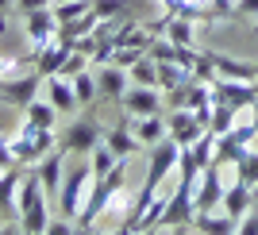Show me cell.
Segmentation results:
<instances>
[{
    "label": "cell",
    "mask_w": 258,
    "mask_h": 235,
    "mask_svg": "<svg viewBox=\"0 0 258 235\" xmlns=\"http://www.w3.org/2000/svg\"><path fill=\"white\" fill-rule=\"evenodd\" d=\"M193 81V70H185L181 62H158V89L162 93H173Z\"/></svg>",
    "instance_id": "cell-22"
},
{
    "label": "cell",
    "mask_w": 258,
    "mask_h": 235,
    "mask_svg": "<svg viewBox=\"0 0 258 235\" xmlns=\"http://www.w3.org/2000/svg\"><path fill=\"white\" fill-rule=\"evenodd\" d=\"M247 154H250V147H247V143H239L231 131H227V135H216V162H231V166H239Z\"/></svg>",
    "instance_id": "cell-23"
},
{
    "label": "cell",
    "mask_w": 258,
    "mask_h": 235,
    "mask_svg": "<svg viewBox=\"0 0 258 235\" xmlns=\"http://www.w3.org/2000/svg\"><path fill=\"white\" fill-rule=\"evenodd\" d=\"M127 0H93V12H97L100 20H123L127 16Z\"/></svg>",
    "instance_id": "cell-31"
},
{
    "label": "cell",
    "mask_w": 258,
    "mask_h": 235,
    "mask_svg": "<svg viewBox=\"0 0 258 235\" xmlns=\"http://www.w3.org/2000/svg\"><path fill=\"white\" fill-rule=\"evenodd\" d=\"M185 154H189V158H193L197 166L205 170L208 162H216V135H212V131H205V135H201L193 147H185Z\"/></svg>",
    "instance_id": "cell-26"
},
{
    "label": "cell",
    "mask_w": 258,
    "mask_h": 235,
    "mask_svg": "<svg viewBox=\"0 0 258 235\" xmlns=\"http://www.w3.org/2000/svg\"><path fill=\"white\" fill-rule=\"evenodd\" d=\"M93 182H97L93 162H81V166H74V170H66L62 189H58V212H62L66 220H74V224H77V212H81V204H85Z\"/></svg>",
    "instance_id": "cell-4"
},
{
    "label": "cell",
    "mask_w": 258,
    "mask_h": 235,
    "mask_svg": "<svg viewBox=\"0 0 258 235\" xmlns=\"http://www.w3.org/2000/svg\"><path fill=\"white\" fill-rule=\"evenodd\" d=\"M224 193H227V185L220 182V162H208L205 170H201V185H197V208H201V212L220 208Z\"/></svg>",
    "instance_id": "cell-9"
},
{
    "label": "cell",
    "mask_w": 258,
    "mask_h": 235,
    "mask_svg": "<svg viewBox=\"0 0 258 235\" xmlns=\"http://www.w3.org/2000/svg\"><path fill=\"white\" fill-rule=\"evenodd\" d=\"M46 201L50 197H46L43 182H39V170L27 166V173H23V182H20V231L43 235L50 227V204Z\"/></svg>",
    "instance_id": "cell-1"
},
{
    "label": "cell",
    "mask_w": 258,
    "mask_h": 235,
    "mask_svg": "<svg viewBox=\"0 0 258 235\" xmlns=\"http://www.w3.org/2000/svg\"><path fill=\"white\" fill-rule=\"evenodd\" d=\"M23 74V58L16 54H0V81H12V77Z\"/></svg>",
    "instance_id": "cell-34"
},
{
    "label": "cell",
    "mask_w": 258,
    "mask_h": 235,
    "mask_svg": "<svg viewBox=\"0 0 258 235\" xmlns=\"http://www.w3.org/2000/svg\"><path fill=\"white\" fill-rule=\"evenodd\" d=\"M4 227H8V224H0V231H4Z\"/></svg>",
    "instance_id": "cell-45"
},
{
    "label": "cell",
    "mask_w": 258,
    "mask_h": 235,
    "mask_svg": "<svg viewBox=\"0 0 258 235\" xmlns=\"http://www.w3.org/2000/svg\"><path fill=\"white\" fill-rule=\"evenodd\" d=\"M235 173H239V182L243 185H250V189H258V150H250L247 158L235 166Z\"/></svg>",
    "instance_id": "cell-32"
},
{
    "label": "cell",
    "mask_w": 258,
    "mask_h": 235,
    "mask_svg": "<svg viewBox=\"0 0 258 235\" xmlns=\"http://www.w3.org/2000/svg\"><path fill=\"white\" fill-rule=\"evenodd\" d=\"M89 162H93V173H97V178H104L108 170H112V166H116L119 162V154L112 147H108V143H100V147H93L89 150Z\"/></svg>",
    "instance_id": "cell-28"
},
{
    "label": "cell",
    "mask_w": 258,
    "mask_h": 235,
    "mask_svg": "<svg viewBox=\"0 0 258 235\" xmlns=\"http://www.w3.org/2000/svg\"><path fill=\"white\" fill-rule=\"evenodd\" d=\"M239 224L243 220H235V216H212V212H197L193 216V231H205V235H231L239 231Z\"/></svg>",
    "instance_id": "cell-21"
},
{
    "label": "cell",
    "mask_w": 258,
    "mask_h": 235,
    "mask_svg": "<svg viewBox=\"0 0 258 235\" xmlns=\"http://www.w3.org/2000/svg\"><path fill=\"white\" fill-rule=\"evenodd\" d=\"M239 231H247V235H258V216H250V212H247V220L239 224Z\"/></svg>",
    "instance_id": "cell-40"
},
{
    "label": "cell",
    "mask_w": 258,
    "mask_h": 235,
    "mask_svg": "<svg viewBox=\"0 0 258 235\" xmlns=\"http://www.w3.org/2000/svg\"><path fill=\"white\" fill-rule=\"evenodd\" d=\"M239 16H258V0H235Z\"/></svg>",
    "instance_id": "cell-39"
},
{
    "label": "cell",
    "mask_w": 258,
    "mask_h": 235,
    "mask_svg": "<svg viewBox=\"0 0 258 235\" xmlns=\"http://www.w3.org/2000/svg\"><path fill=\"white\" fill-rule=\"evenodd\" d=\"M8 35V12H0V39Z\"/></svg>",
    "instance_id": "cell-41"
},
{
    "label": "cell",
    "mask_w": 258,
    "mask_h": 235,
    "mask_svg": "<svg viewBox=\"0 0 258 235\" xmlns=\"http://www.w3.org/2000/svg\"><path fill=\"white\" fill-rule=\"evenodd\" d=\"M58 116H62V112H58L50 100H39V96L23 108V120H31L35 128H58Z\"/></svg>",
    "instance_id": "cell-24"
},
{
    "label": "cell",
    "mask_w": 258,
    "mask_h": 235,
    "mask_svg": "<svg viewBox=\"0 0 258 235\" xmlns=\"http://www.w3.org/2000/svg\"><path fill=\"white\" fill-rule=\"evenodd\" d=\"M235 108L231 104H224V100H216V108H212V124H208V131H212V135H227V131L235 128Z\"/></svg>",
    "instance_id": "cell-27"
},
{
    "label": "cell",
    "mask_w": 258,
    "mask_h": 235,
    "mask_svg": "<svg viewBox=\"0 0 258 235\" xmlns=\"http://www.w3.org/2000/svg\"><path fill=\"white\" fill-rule=\"evenodd\" d=\"M43 89H46V100H50L62 116H70V112H77V93H74V81L62 74H54V77H43Z\"/></svg>",
    "instance_id": "cell-12"
},
{
    "label": "cell",
    "mask_w": 258,
    "mask_h": 235,
    "mask_svg": "<svg viewBox=\"0 0 258 235\" xmlns=\"http://www.w3.org/2000/svg\"><path fill=\"white\" fill-rule=\"evenodd\" d=\"M4 85H8V81H0V100H4Z\"/></svg>",
    "instance_id": "cell-44"
},
{
    "label": "cell",
    "mask_w": 258,
    "mask_h": 235,
    "mask_svg": "<svg viewBox=\"0 0 258 235\" xmlns=\"http://www.w3.org/2000/svg\"><path fill=\"white\" fill-rule=\"evenodd\" d=\"M35 170H39V182H43L46 197H50V201H58V189H62V178H66V154L54 147L50 154L35 166Z\"/></svg>",
    "instance_id": "cell-14"
},
{
    "label": "cell",
    "mask_w": 258,
    "mask_h": 235,
    "mask_svg": "<svg viewBox=\"0 0 258 235\" xmlns=\"http://www.w3.org/2000/svg\"><path fill=\"white\" fill-rule=\"evenodd\" d=\"M85 58H89V54L74 50V54H70V62H66V70H62V77H74V74H81V70H85Z\"/></svg>",
    "instance_id": "cell-35"
},
{
    "label": "cell",
    "mask_w": 258,
    "mask_h": 235,
    "mask_svg": "<svg viewBox=\"0 0 258 235\" xmlns=\"http://www.w3.org/2000/svg\"><path fill=\"white\" fill-rule=\"evenodd\" d=\"M231 135H235L239 143H247V147H250V143L258 139V128H254V124H247V128H239V124H235V128H231Z\"/></svg>",
    "instance_id": "cell-37"
},
{
    "label": "cell",
    "mask_w": 258,
    "mask_h": 235,
    "mask_svg": "<svg viewBox=\"0 0 258 235\" xmlns=\"http://www.w3.org/2000/svg\"><path fill=\"white\" fill-rule=\"evenodd\" d=\"M143 54H147L143 46H131V43H127V46H119V50L112 54V66H123V70H131V66L139 62Z\"/></svg>",
    "instance_id": "cell-33"
},
{
    "label": "cell",
    "mask_w": 258,
    "mask_h": 235,
    "mask_svg": "<svg viewBox=\"0 0 258 235\" xmlns=\"http://www.w3.org/2000/svg\"><path fill=\"white\" fill-rule=\"evenodd\" d=\"M8 166H20V162H16V154H12V143L0 135V170H8Z\"/></svg>",
    "instance_id": "cell-36"
},
{
    "label": "cell",
    "mask_w": 258,
    "mask_h": 235,
    "mask_svg": "<svg viewBox=\"0 0 258 235\" xmlns=\"http://www.w3.org/2000/svg\"><path fill=\"white\" fill-rule=\"evenodd\" d=\"M127 74H131V85H151V89H158V62H154V58H147V54L131 66Z\"/></svg>",
    "instance_id": "cell-25"
},
{
    "label": "cell",
    "mask_w": 258,
    "mask_h": 235,
    "mask_svg": "<svg viewBox=\"0 0 258 235\" xmlns=\"http://www.w3.org/2000/svg\"><path fill=\"white\" fill-rule=\"evenodd\" d=\"M127 162H131V158H119L116 166L104 173V178H97V182H93L85 204H81V212H77V231H89V227H93L100 216H104L108 201H112V193L127 185Z\"/></svg>",
    "instance_id": "cell-2"
},
{
    "label": "cell",
    "mask_w": 258,
    "mask_h": 235,
    "mask_svg": "<svg viewBox=\"0 0 258 235\" xmlns=\"http://www.w3.org/2000/svg\"><path fill=\"white\" fill-rule=\"evenodd\" d=\"M250 124H254V128H258V100H254V104H250Z\"/></svg>",
    "instance_id": "cell-42"
},
{
    "label": "cell",
    "mask_w": 258,
    "mask_h": 235,
    "mask_svg": "<svg viewBox=\"0 0 258 235\" xmlns=\"http://www.w3.org/2000/svg\"><path fill=\"white\" fill-rule=\"evenodd\" d=\"M119 100H123L127 116H158L162 112V89H151V85H131Z\"/></svg>",
    "instance_id": "cell-11"
},
{
    "label": "cell",
    "mask_w": 258,
    "mask_h": 235,
    "mask_svg": "<svg viewBox=\"0 0 258 235\" xmlns=\"http://www.w3.org/2000/svg\"><path fill=\"white\" fill-rule=\"evenodd\" d=\"M97 85H100V96H112V100H119V96L131 89V74L123 70V66H112V62H108L104 70H100Z\"/></svg>",
    "instance_id": "cell-18"
},
{
    "label": "cell",
    "mask_w": 258,
    "mask_h": 235,
    "mask_svg": "<svg viewBox=\"0 0 258 235\" xmlns=\"http://www.w3.org/2000/svg\"><path fill=\"white\" fill-rule=\"evenodd\" d=\"M216 74L220 77H235V81H258V62H247V58H231V54L208 50Z\"/></svg>",
    "instance_id": "cell-16"
},
{
    "label": "cell",
    "mask_w": 258,
    "mask_h": 235,
    "mask_svg": "<svg viewBox=\"0 0 258 235\" xmlns=\"http://www.w3.org/2000/svg\"><path fill=\"white\" fill-rule=\"evenodd\" d=\"M70 81H74V93H77V100H81V104H89V100H97V96H100L97 77H89L85 70H81V74H74Z\"/></svg>",
    "instance_id": "cell-30"
},
{
    "label": "cell",
    "mask_w": 258,
    "mask_h": 235,
    "mask_svg": "<svg viewBox=\"0 0 258 235\" xmlns=\"http://www.w3.org/2000/svg\"><path fill=\"white\" fill-rule=\"evenodd\" d=\"M20 182H23L20 166L0 170V212L4 216H20Z\"/></svg>",
    "instance_id": "cell-17"
},
{
    "label": "cell",
    "mask_w": 258,
    "mask_h": 235,
    "mask_svg": "<svg viewBox=\"0 0 258 235\" xmlns=\"http://www.w3.org/2000/svg\"><path fill=\"white\" fill-rule=\"evenodd\" d=\"M16 8L27 16V12H39V8H50V0H16Z\"/></svg>",
    "instance_id": "cell-38"
},
{
    "label": "cell",
    "mask_w": 258,
    "mask_h": 235,
    "mask_svg": "<svg viewBox=\"0 0 258 235\" xmlns=\"http://www.w3.org/2000/svg\"><path fill=\"white\" fill-rule=\"evenodd\" d=\"M23 31H27V46H31V58H35L46 43L58 39V16H54V8L27 12V16H23Z\"/></svg>",
    "instance_id": "cell-6"
},
{
    "label": "cell",
    "mask_w": 258,
    "mask_h": 235,
    "mask_svg": "<svg viewBox=\"0 0 258 235\" xmlns=\"http://www.w3.org/2000/svg\"><path fill=\"white\" fill-rule=\"evenodd\" d=\"M70 54H74V46H70V43H62V39H54V43H46L43 50L35 54L31 62H35V70H39L43 77H54V74H62V70H66Z\"/></svg>",
    "instance_id": "cell-13"
},
{
    "label": "cell",
    "mask_w": 258,
    "mask_h": 235,
    "mask_svg": "<svg viewBox=\"0 0 258 235\" xmlns=\"http://www.w3.org/2000/svg\"><path fill=\"white\" fill-rule=\"evenodd\" d=\"M8 143H12V154H16V162H20V166H39V162H43L46 154L58 147L54 128H35L31 120H23Z\"/></svg>",
    "instance_id": "cell-3"
},
{
    "label": "cell",
    "mask_w": 258,
    "mask_h": 235,
    "mask_svg": "<svg viewBox=\"0 0 258 235\" xmlns=\"http://www.w3.org/2000/svg\"><path fill=\"white\" fill-rule=\"evenodd\" d=\"M104 143L116 150L119 158H135V154L143 150V143L135 139V131H131L127 124H119V128H104Z\"/></svg>",
    "instance_id": "cell-19"
},
{
    "label": "cell",
    "mask_w": 258,
    "mask_h": 235,
    "mask_svg": "<svg viewBox=\"0 0 258 235\" xmlns=\"http://www.w3.org/2000/svg\"><path fill=\"white\" fill-rule=\"evenodd\" d=\"M250 201H254V189L243 182H235L231 189L224 193V201H220V208H224L227 216H235V220H243V216L250 212Z\"/></svg>",
    "instance_id": "cell-20"
},
{
    "label": "cell",
    "mask_w": 258,
    "mask_h": 235,
    "mask_svg": "<svg viewBox=\"0 0 258 235\" xmlns=\"http://www.w3.org/2000/svg\"><path fill=\"white\" fill-rule=\"evenodd\" d=\"M85 12H93V0H58V4H54L58 23H70V20H77V16H85Z\"/></svg>",
    "instance_id": "cell-29"
},
{
    "label": "cell",
    "mask_w": 258,
    "mask_h": 235,
    "mask_svg": "<svg viewBox=\"0 0 258 235\" xmlns=\"http://www.w3.org/2000/svg\"><path fill=\"white\" fill-rule=\"evenodd\" d=\"M123 124L135 131V139H139L143 147H154V143H162L166 135H170V124L162 120V112L158 116H127Z\"/></svg>",
    "instance_id": "cell-15"
},
{
    "label": "cell",
    "mask_w": 258,
    "mask_h": 235,
    "mask_svg": "<svg viewBox=\"0 0 258 235\" xmlns=\"http://www.w3.org/2000/svg\"><path fill=\"white\" fill-rule=\"evenodd\" d=\"M166 124H170V139L177 143V147H193L197 139H201V135H205V124H201V120H197V112L193 108H170V116H166Z\"/></svg>",
    "instance_id": "cell-8"
},
{
    "label": "cell",
    "mask_w": 258,
    "mask_h": 235,
    "mask_svg": "<svg viewBox=\"0 0 258 235\" xmlns=\"http://www.w3.org/2000/svg\"><path fill=\"white\" fill-rule=\"evenodd\" d=\"M12 4H16V0H0V12H8V8H12Z\"/></svg>",
    "instance_id": "cell-43"
},
{
    "label": "cell",
    "mask_w": 258,
    "mask_h": 235,
    "mask_svg": "<svg viewBox=\"0 0 258 235\" xmlns=\"http://www.w3.org/2000/svg\"><path fill=\"white\" fill-rule=\"evenodd\" d=\"M39 89H43V74H39V70H31V74H20V77H12L8 85H4V100H0V104L27 108L35 96H39Z\"/></svg>",
    "instance_id": "cell-10"
},
{
    "label": "cell",
    "mask_w": 258,
    "mask_h": 235,
    "mask_svg": "<svg viewBox=\"0 0 258 235\" xmlns=\"http://www.w3.org/2000/svg\"><path fill=\"white\" fill-rule=\"evenodd\" d=\"M100 143H104V124L97 116H77L74 124H66L62 139H58V150L62 154H89Z\"/></svg>",
    "instance_id": "cell-5"
},
{
    "label": "cell",
    "mask_w": 258,
    "mask_h": 235,
    "mask_svg": "<svg viewBox=\"0 0 258 235\" xmlns=\"http://www.w3.org/2000/svg\"><path fill=\"white\" fill-rule=\"evenodd\" d=\"M212 100H224L239 112V108H250L258 100V81H235V77H212Z\"/></svg>",
    "instance_id": "cell-7"
}]
</instances>
